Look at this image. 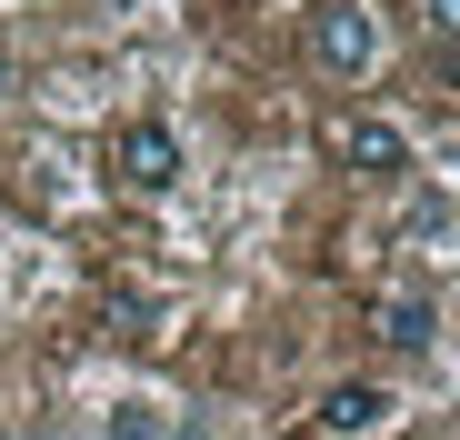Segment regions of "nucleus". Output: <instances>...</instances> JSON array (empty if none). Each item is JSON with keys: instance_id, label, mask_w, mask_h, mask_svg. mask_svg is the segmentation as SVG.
Masks as SVG:
<instances>
[{"instance_id": "39448f33", "label": "nucleus", "mask_w": 460, "mask_h": 440, "mask_svg": "<svg viewBox=\"0 0 460 440\" xmlns=\"http://www.w3.org/2000/svg\"><path fill=\"white\" fill-rule=\"evenodd\" d=\"M380 340H391V350H430L440 340V311L420 301V290H401V301H380Z\"/></svg>"}, {"instance_id": "20e7f679", "label": "nucleus", "mask_w": 460, "mask_h": 440, "mask_svg": "<svg viewBox=\"0 0 460 440\" xmlns=\"http://www.w3.org/2000/svg\"><path fill=\"white\" fill-rule=\"evenodd\" d=\"M120 180H130V190H171V180H181V140L140 120V130L120 140Z\"/></svg>"}, {"instance_id": "0eeeda50", "label": "nucleus", "mask_w": 460, "mask_h": 440, "mask_svg": "<svg viewBox=\"0 0 460 440\" xmlns=\"http://www.w3.org/2000/svg\"><path fill=\"white\" fill-rule=\"evenodd\" d=\"M430 31H440V40H460V0H430Z\"/></svg>"}, {"instance_id": "6e6552de", "label": "nucleus", "mask_w": 460, "mask_h": 440, "mask_svg": "<svg viewBox=\"0 0 460 440\" xmlns=\"http://www.w3.org/2000/svg\"><path fill=\"white\" fill-rule=\"evenodd\" d=\"M0 91H11V50H0Z\"/></svg>"}, {"instance_id": "423d86ee", "label": "nucleus", "mask_w": 460, "mask_h": 440, "mask_svg": "<svg viewBox=\"0 0 460 440\" xmlns=\"http://www.w3.org/2000/svg\"><path fill=\"white\" fill-rule=\"evenodd\" d=\"M460 220H450V200H411V241H450Z\"/></svg>"}, {"instance_id": "7ed1b4c3", "label": "nucleus", "mask_w": 460, "mask_h": 440, "mask_svg": "<svg viewBox=\"0 0 460 440\" xmlns=\"http://www.w3.org/2000/svg\"><path fill=\"white\" fill-rule=\"evenodd\" d=\"M331 151H341L350 171H411V130L380 120V110H341V120H331Z\"/></svg>"}, {"instance_id": "f03ea898", "label": "nucleus", "mask_w": 460, "mask_h": 440, "mask_svg": "<svg viewBox=\"0 0 460 440\" xmlns=\"http://www.w3.org/2000/svg\"><path fill=\"white\" fill-rule=\"evenodd\" d=\"M401 420V391H380V381H331L321 391V430L331 440H380Z\"/></svg>"}, {"instance_id": "f257e3e1", "label": "nucleus", "mask_w": 460, "mask_h": 440, "mask_svg": "<svg viewBox=\"0 0 460 440\" xmlns=\"http://www.w3.org/2000/svg\"><path fill=\"white\" fill-rule=\"evenodd\" d=\"M311 60L331 70V81H370V70H380V21H370V0H321V11H311Z\"/></svg>"}]
</instances>
